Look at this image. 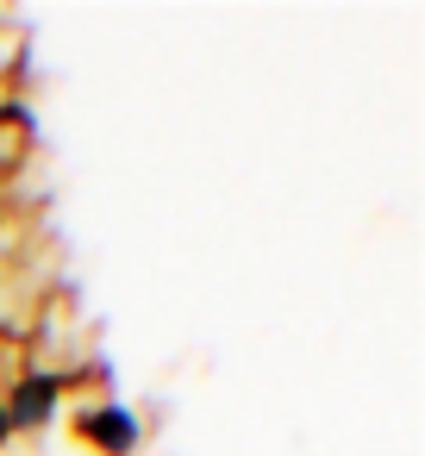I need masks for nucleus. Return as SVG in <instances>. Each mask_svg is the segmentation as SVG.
I'll list each match as a JSON object with an SVG mask.
<instances>
[{
	"mask_svg": "<svg viewBox=\"0 0 425 456\" xmlns=\"http://www.w3.org/2000/svg\"><path fill=\"white\" fill-rule=\"evenodd\" d=\"M76 431H82L94 450H107V456H132L138 437H144V425H138V412H132L126 400H94V406H82V412H76Z\"/></svg>",
	"mask_w": 425,
	"mask_h": 456,
	"instance_id": "obj_1",
	"label": "nucleus"
},
{
	"mask_svg": "<svg viewBox=\"0 0 425 456\" xmlns=\"http://www.w3.org/2000/svg\"><path fill=\"white\" fill-rule=\"evenodd\" d=\"M57 400H63V375H26L0 406H7L13 431H45L57 419Z\"/></svg>",
	"mask_w": 425,
	"mask_h": 456,
	"instance_id": "obj_2",
	"label": "nucleus"
},
{
	"mask_svg": "<svg viewBox=\"0 0 425 456\" xmlns=\"http://www.w3.org/2000/svg\"><path fill=\"white\" fill-rule=\"evenodd\" d=\"M13 437V419H7V406H0V444H7Z\"/></svg>",
	"mask_w": 425,
	"mask_h": 456,
	"instance_id": "obj_3",
	"label": "nucleus"
}]
</instances>
